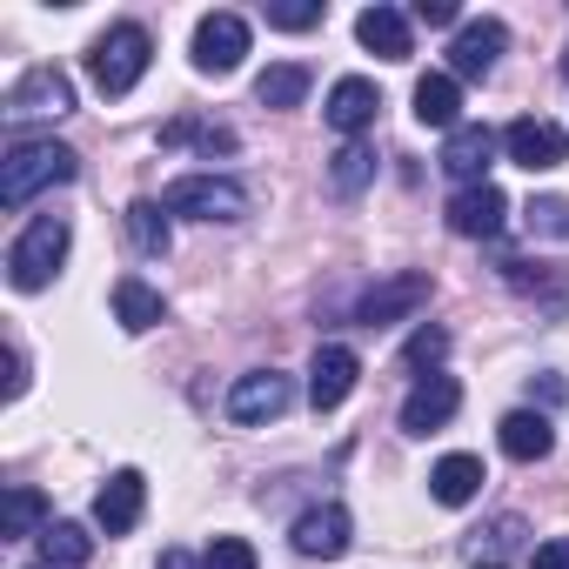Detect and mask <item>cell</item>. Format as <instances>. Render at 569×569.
Wrapping results in <instances>:
<instances>
[{
    "label": "cell",
    "instance_id": "cell-12",
    "mask_svg": "<svg viewBox=\"0 0 569 569\" xmlns=\"http://www.w3.org/2000/svg\"><path fill=\"white\" fill-rule=\"evenodd\" d=\"M502 154L529 174H549V168H562V128L542 121V114H522V121L502 128Z\"/></svg>",
    "mask_w": 569,
    "mask_h": 569
},
{
    "label": "cell",
    "instance_id": "cell-37",
    "mask_svg": "<svg viewBox=\"0 0 569 569\" xmlns=\"http://www.w3.org/2000/svg\"><path fill=\"white\" fill-rule=\"evenodd\" d=\"M161 569H201V562H194L188 549H161Z\"/></svg>",
    "mask_w": 569,
    "mask_h": 569
},
{
    "label": "cell",
    "instance_id": "cell-1",
    "mask_svg": "<svg viewBox=\"0 0 569 569\" xmlns=\"http://www.w3.org/2000/svg\"><path fill=\"white\" fill-rule=\"evenodd\" d=\"M81 174V154L68 141H14L0 161V208H28L41 188H61Z\"/></svg>",
    "mask_w": 569,
    "mask_h": 569
},
{
    "label": "cell",
    "instance_id": "cell-25",
    "mask_svg": "<svg viewBox=\"0 0 569 569\" xmlns=\"http://www.w3.org/2000/svg\"><path fill=\"white\" fill-rule=\"evenodd\" d=\"M41 556H48L54 569H81V562L94 556V536H88L81 522H48V529H41Z\"/></svg>",
    "mask_w": 569,
    "mask_h": 569
},
{
    "label": "cell",
    "instance_id": "cell-22",
    "mask_svg": "<svg viewBox=\"0 0 569 569\" xmlns=\"http://www.w3.org/2000/svg\"><path fill=\"white\" fill-rule=\"evenodd\" d=\"M482 456H442L436 469H429V496L442 502V509H462V502H476L482 496Z\"/></svg>",
    "mask_w": 569,
    "mask_h": 569
},
{
    "label": "cell",
    "instance_id": "cell-15",
    "mask_svg": "<svg viewBox=\"0 0 569 569\" xmlns=\"http://www.w3.org/2000/svg\"><path fill=\"white\" fill-rule=\"evenodd\" d=\"M522 542H529V522H522L516 509H502V516H489L482 529H469L462 562H469V569H509V562L522 556Z\"/></svg>",
    "mask_w": 569,
    "mask_h": 569
},
{
    "label": "cell",
    "instance_id": "cell-17",
    "mask_svg": "<svg viewBox=\"0 0 569 569\" xmlns=\"http://www.w3.org/2000/svg\"><path fill=\"white\" fill-rule=\"evenodd\" d=\"M289 542H296V556H309V562L342 556V549H349V509H342V502H316V509H302L296 529H289Z\"/></svg>",
    "mask_w": 569,
    "mask_h": 569
},
{
    "label": "cell",
    "instance_id": "cell-38",
    "mask_svg": "<svg viewBox=\"0 0 569 569\" xmlns=\"http://www.w3.org/2000/svg\"><path fill=\"white\" fill-rule=\"evenodd\" d=\"M562 74H569V54H562Z\"/></svg>",
    "mask_w": 569,
    "mask_h": 569
},
{
    "label": "cell",
    "instance_id": "cell-10",
    "mask_svg": "<svg viewBox=\"0 0 569 569\" xmlns=\"http://www.w3.org/2000/svg\"><path fill=\"white\" fill-rule=\"evenodd\" d=\"M241 54H248V21L241 14H201V28H194V68L201 74H234L241 68Z\"/></svg>",
    "mask_w": 569,
    "mask_h": 569
},
{
    "label": "cell",
    "instance_id": "cell-11",
    "mask_svg": "<svg viewBox=\"0 0 569 569\" xmlns=\"http://www.w3.org/2000/svg\"><path fill=\"white\" fill-rule=\"evenodd\" d=\"M442 214H449V228H456L462 241H496V234H502L509 201H502V188H496V181H476V188H456Z\"/></svg>",
    "mask_w": 569,
    "mask_h": 569
},
{
    "label": "cell",
    "instance_id": "cell-6",
    "mask_svg": "<svg viewBox=\"0 0 569 569\" xmlns=\"http://www.w3.org/2000/svg\"><path fill=\"white\" fill-rule=\"evenodd\" d=\"M436 296V281H429V268H402V274H389V281H376V289L356 302V322L362 329H389V322H409L422 302Z\"/></svg>",
    "mask_w": 569,
    "mask_h": 569
},
{
    "label": "cell",
    "instance_id": "cell-3",
    "mask_svg": "<svg viewBox=\"0 0 569 569\" xmlns=\"http://www.w3.org/2000/svg\"><path fill=\"white\" fill-rule=\"evenodd\" d=\"M68 241H74L68 214H34V221L14 234V248H8V281H14L21 296H41L48 281H54V268L68 261Z\"/></svg>",
    "mask_w": 569,
    "mask_h": 569
},
{
    "label": "cell",
    "instance_id": "cell-13",
    "mask_svg": "<svg viewBox=\"0 0 569 569\" xmlns=\"http://www.w3.org/2000/svg\"><path fill=\"white\" fill-rule=\"evenodd\" d=\"M356 376H362V356H356V349H342V342H322V349H316V362H309V402H316V416L342 409V402H349V389H356Z\"/></svg>",
    "mask_w": 569,
    "mask_h": 569
},
{
    "label": "cell",
    "instance_id": "cell-5",
    "mask_svg": "<svg viewBox=\"0 0 569 569\" xmlns=\"http://www.w3.org/2000/svg\"><path fill=\"white\" fill-rule=\"evenodd\" d=\"M8 128H28V121H61V114H74V81L61 74V68H28L14 88H8Z\"/></svg>",
    "mask_w": 569,
    "mask_h": 569
},
{
    "label": "cell",
    "instance_id": "cell-21",
    "mask_svg": "<svg viewBox=\"0 0 569 569\" xmlns=\"http://www.w3.org/2000/svg\"><path fill=\"white\" fill-rule=\"evenodd\" d=\"M416 121L456 134V128H462V81H456V74H422V81H416Z\"/></svg>",
    "mask_w": 569,
    "mask_h": 569
},
{
    "label": "cell",
    "instance_id": "cell-16",
    "mask_svg": "<svg viewBox=\"0 0 569 569\" xmlns=\"http://www.w3.org/2000/svg\"><path fill=\"white\" fill-rule=\"evenodd\" d=\"M496 148H502V134H489L482 121H462L456 134H442V174H456L462 188H476V181H489Z\"/></svg>",
    "mask_w": 569,
    "mask_h": 569
},
{
    "label": "cell",
    "instance_id": "cell-2",
    "mask_svg": "<svg viewBox=\"0 0 569 569\" xmlns=\"http://www.w3.org/2000/svg\"><path fill=\"white\" fill-rule=\"evenodd\" d=\"M148 61H154L148 28H141V21H121V28H108V34L88 48V81H94L108 101H121V94H134V88H141Z\"/></svg>",
    "mask_w": 569,
    "mask_h": 569
},
{
    "label": "cell",
    "instance_id": "cell-36",
    "mask_svg": "<svg viewBox=\"0 0 569 569\" xmlns=\"http://www.w3.org/2000/svg\"><path fill=\"white\" fill-rule=\"evenodd\" d=\"M529 396H542V402H562V396H569V389H562V382H556V376H542V382H529Z\"/></svg>",
    "mask_w": 569,
    "mask_h": 569
},
{
    "label": "cell",
    "instance_id": "cell-23",
    "mask_svg": "<svg viewBox=\"0 0 569 569\" xmlns=\"http://www.w3.org/2000/svg\"><path fill=\"white\" fill-rule=\"evenodd\" d=\"M161 316H168L161 289H148L141 274H121V281H114V322H121L128 336H148V329H154Z\"/></svg>",
    "mask_w": 569,
    "mask_h": 569
},
{
    "label": "cell",
    "instance_id": "cell-31",
    "mask_svg": "<svg viewBox=\"0 0 569 569\" xmlns=\"http://www.w3.org/2000/svg\"><path fill=\"white\" fill-rule=\"evenodd\" d=\"M268 28H281V34L322 28V0H268Z\"/></svg>",
    "mask_w": 569,
    "mask_h": 569
},
{
    "label": "cell",
    "instance_id": "cell-9",
    "mask_svg": "<svg viewBox=\"0 0 569 569\" xmlns=\"http://www.w3.org/2000/svg\"><path fill=\"white\" fill-rule=\"evenodd\" d=\"M462 409V382L456 376H416V389L402 396V436H436L449 429V416Z\"/></svg>",
    "mask_w": 569,
    "mask_h": 569
},
{
    "label": "cell",
    "instance_id": "cell-28",
    "mask_svg": "<svg viewBox=\"0 0 569 569\" xmlns=\"http://www.w3.org/2000/svg\"><path fill=\"white\" fill-rule=\"evenodd\" d=\"M54 516H48V496L41 489H28V482H14L8 489V536H41Z\"/></svg>",
    "mask_w": 569,
    "mask_h": 569
},
{
    "label": "cell",
    "instance_id": "cell-34",
    "mask_svg": "<svg viewBox=\"0 0 569 569\" xmlns=\"http://www.w3.org/2000/svg\"><path fill=\"white\" fill-rule=\"evenodd\" d=\"M409 21H422V28H456L462 8H456V0H416V14H409Z\"/></svg>",
    "mask_w": 569,
    "mask_h": 569
},
{
    "label": "cell",
    "instance_id": "cell-24",
    "mask_svg": "<svg viewBox=\"0 0 569 569\" xmlns=\"http://www.w3.org/2000/svg\"><path fill=\"white\" fill-rule=\"evenodd\" d=\"M309 68L302 61H274V68H261V81H254V101L261 108H302L309 101Z\"/></svg>",
    "mask_w": 569,
    "mask_h": 569
},
{
    "label": "cell",
    "instance_id": "cell-33",
    "mask_svg": "<svg viewBox=\"0 0 569 569\" xmlns=\"http://www.w3.org/2000/svg\"><path fill=\"white\" fill-rule=\"evenodd\" d=\"M201 569H254V542H241V536H214L208 556H201Z\"/></svg>",
    "mask_w": 569,
    "mask_h": 569
},
{
    "label": "cell",
    "instance_id": "cell-18",
    "mask_svg": "<svg viewBox=\"0 0 569 569\" xmlns=\"http://www.w3.org/2000/svg\"><path fill=\"white\" fill-rule=\"evenodd\" d=\"M329 128L336 134H362V128H376V114H382V88L376 81H362V74H342L336 88H329Z\"/></svg>",
    "mask_w": 569,
    "mask_h": 569
},
{
    "label": "cell",
    "instance_id": "cell-8",
    "mask_svg": "<svg viewBox=\"0 0 569 569\" xmlns=\"http://www.w3.org/2000/svg\"><path fill=\"white\" fill-rule=\"evenodd\" d=\"M502 48H509V28H502L496 14L462 21L456 41H449V74H456V81H489L496 61H502Z\"/></svg>",
    "mask_w": 569,
    "mask_h": 569
},
{
    "label": "cell",
    "instance_id": "cell-30",
    "mask_svg": "<svg viewBox=\"0 0 569 569\" xmlns=\"http://www.w3.org/2000/svg\"><path fill=\"white\" fill-rule=\"evenodd\" d=\"M522 221H529V234L569 241V201H562V194H536V201L522 208Z\"/></svg>",
    "mask_w": 569,
    "mask_h": 569
},
{
    "label": "cell",
    "instance_id": "cell-26",
    "mask_svg": "<svg viewBox=\"0 0 569 569\" xmlns=\"http://www.w3.org/2000/svg\"><path fill=\"white\" fill-rule=\"evenodd\" d=\"M376 181V148H362V141H349L336 161H329V188L336 194H362Z\"/></svg>",
    "mask_w": 569,
    "mask_h": 569
},
{
    "label": "cell",
    "instance_id": "cell-29",
    "mask_svg": "<svg viewBox=\"0 0 569 569\" xmlns=\"http://www.w3.org/2000/svg\"><path fill=\"white\" fill-rule=\"evenodd\" d=\"M194 141L201 154H234V128H208V121H168L161 128V148H181Z\"/></svg>",
    "mask_w": 569,
    "mask_h": 569
},
{
    "label": "cell",
    "instance_id": "cell-32",
    "mask_svg": "<svg viewBox=\"0 0 569 569\" xmlns=\"http://www.w3.org/2000/svg\"><path fill=\"white\" fill-rule=\"evenodd\" d=\"M442 356H449V329H429V322H422V329L402 342V362H409V369H429V376H436Z\"/></svg>",
    "mask_w": 569,
    "mask_h": 569
},
{
    "label": "cell",
    "instance_id": "cell-39",
    "mask_svg": "<svg viewBox=\"0 0 569 569\" xmlns=\"http://www.w3.org/2000/svg\"><path fill=\"white\" fill-rule=\"evenodd\" d=\"M34 569H54V562H34Z\"/></svg>",
    "mask_w": 569,
    "mask_h": 569
},
{
    "label": "cell",
    "instance_id": "cell-35",
    "mask_svg": "<svg viewBox=\"0 0 569 569\" xmlns=\"http://www.w3.org/2000/svg\"><path fill=\"white\" fill-rule=\"evenodd\" d=\"M529 569H569V536H549L529 549Z\"/></svg>",
    "mask_w": 569,
    "mask_h": 569
},
{
    "label": "cell",
    "instance_id": "cell-4",
    "mask_svg": "<svg viewBox=\"0 0 569 569\" xmlns=\"http://www.w3.org/2000/svg\"><path fill=\"white\" fill-rule=\"evenodd\" d=\"M161 208L188 214V221H241L248 214V188L228 181V174H181V181H168Z\"/></svg>",
    "mask_w": 569,
    "mask_h": 569
},
{
    "label": "cell",
    "instance_id": "cell-27",
    "mask_svg": "<svg viewBox=\"0 0 569 569\" xmlns=\"http://www.w3.org/2000/svg\"><path fill=\"white\" fill-rule=\"evenodd\" d=\"M128 241L141 254H168V208L161 201H134L128 208Z\"/></svg>",
    "mask_w": 569,
    "mask_h": 569
},
{
    "label": "cell",
    "instance_id": "cell-20",
    "mask_svg": "<svg viewBox=\"0 0 569 569\" xmlns=\"http://www.w3.org/2000/svg\"><path fill=\"white\" fill-rule=\"evenodd\" d=\"M496 442H502L509 462H542V456L556 449V429H549L542 409H509V416L496 422Z\"/></svg>",
    "mask_w": 569,
    "mask_h": 569
},
{
    "label": "cell",
    "instance_id": "cell-7",
    "mask_svg": "<svg viewBox=\"0 0 569 569\" xmlns=\"http://www.w3.org/2000/svg\"><path fill=\"white\" fill-rule=\"evenodd\" d=\"M289 402H296V382L281 376V369H248V376H234V389H228V422H234V429H254V422H274Z\"/></svg>",
    "mask_w": 569,
    "mask_h": 569
},
{
    "label": "cell",
    "instance_id": "cell-19",
    "mask_svg": "<svg viewBox=\"0 0 569 569\" xmlns=\"http://www.w3.org/2000/svg\"><path fill=\"white\" fill-rule=\"evenodd\" d=\"M356 41H362L369 54H382V61H409V54H416V41H409V14H402V8H382V0L356 14Z\"/></svg>",
    "mask_w": 569,
    "mask_h": 569
},
{
    "label": "cell",
    "instance_id": "cell-14",
    "mask_svg": "<svg viewBox=\"0 0 569 569\" xmlns=\"http://www.w3.org/2000/svg\"><path fill=\"white\" fill-rule=\"evenodd\" d=\"M141 509H148V476L141 469H114L101 482V496H94V529L101 536H128L141 522Z\"/></svg>",
    "mask_w": 569,
    "mask_h": 569
}]
</instances>
